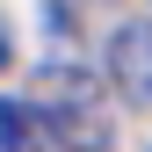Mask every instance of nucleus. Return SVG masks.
<instances>
[{"mask_svg":"<svg viewBox=\"0 0 152 152\" xmlns=\"http://www.w3.org/2000/svg\"><path fill=\"white\" fill-rule=\"evenodd\" d=\"M7 58H15V29H7V15H0V72H7Z\"/></svg>","mask_w":152,"mask_h":152,"instance_id":"nucleus-3","label":"nucleus"},{"mask_svg":"<svg viewBox=\"0 0 152 152\" xmlns=\"http://www.w3.org/2000/svg\"><path fill=\"white\" fill-rule=\"evenodd\" d=\"M109 80H116L123 102L152 109V22H123L109 36Z\"/></svg>","mask_w":152,"mask_h":152,"instance_id":"nucleus-1","label":"nucleus"},{"mask_svg":"<svg viewBox=\"0 0 152 152\" xmlns=\"http://www.w3.org/2000/svg\"><path fill=\"white\" fill-rule=\"evenodd\" d=\"M0 152H65L36 102H0Z\"/></svg>","mask_w":152,"mask_h":152,"instance_id":"nucleus-2","label":"nucleus"}]
</instances>
